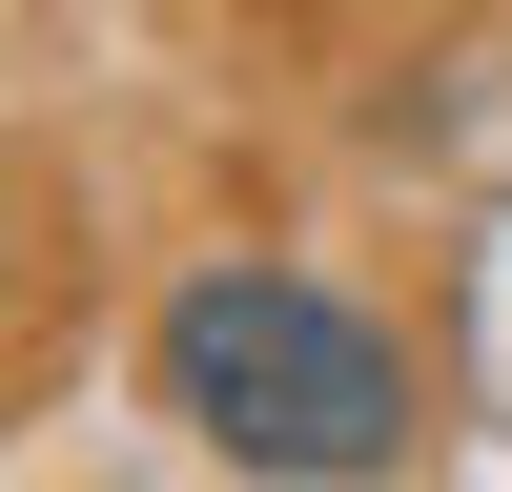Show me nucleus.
Returning <instances> with one entry per match:
<instances>
[{
  "instance_id": "obj_1",
  "label": "nucleus",
  "mask_w": 512,
  "mask_h": 492,
  "mask_svg": "<svg viewBox=\"0 0 512 492\" xmlns=\"http://www.w3.org/2000/svg\"><path fill=\"white\" fill-rule=\"evenodd\" d=\"M144 390L226 472H390L410 451V349L308 267H185L144 328Z\"/></svg>"
}]
</instances>
